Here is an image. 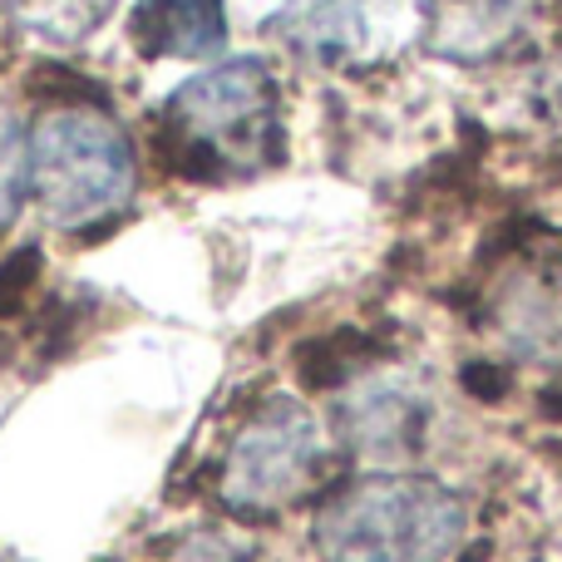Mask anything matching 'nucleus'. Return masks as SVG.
Listing matches in <instances>:
<instances>
[{"label": "nucleus", "mask_w": 562, "mask_h": 562, "mask_svg": "<svg viewBox=\"0 0 562 562\" xmlns=\"http://www.w3.org/2000/svg\"><path fill=\"white\" fill-rule=\"evenodd\" d=\"M158 148L178 173L198 178V183L223 178L227 168L257 173V168L277 164L286 148L277 75L262 59H227L207 75H193L168 99Z\"/></svg>", "instance_id": "1"}, {"label": "nucleus", "mask_w": 562, "mask_h": 562, "mask_svg": "<svg viewBox=\"0 0 562 562\" xmlns=\"http://www.w3.org/2000/svg\"><path fill=\"white\" fill-rule=\"evenodd\" d=\"M469 508L439 479L370 474L321 504L311 543L326 562H449Z\"/></svg>", "instance_id": "2"}, {"label": "nucleus", "mask_w": 562, "mask_h": 562, "mask_svg": "<svg viewBox=\"0 0 562 562\" xmlns=\"http://www.w3.org/2000/svg\"><path fill=\"white\" fill-rule=\"evenodd\" d=\"M134 144L89 104H55L35 119L25 144V188L49 227H89L134 198Z\"/></svg>", "instance_id": "3"}, {"label": "nucleus", "mask_w": 562, "mask_h": 562, "mask_svg": "<svg viewBox=\"0 0 562 562\" xmlns=\"http://www.w3.org/2000/svg\"><path fill=\"white\" fill-rule=\"evenodd\" d=\"M321 469V429L291 395H272L252 409L223 464V504L233 514H267L291 504Z\"/></svg>", "instance_id": "4"}, {"label": "nucleus", "mask_w": 562, "mask_h": 562, "mask_svg": "<svg viewBox=\"0 0 562 562\" xmlns=\"http://www.w3.org/2000/svg\"><path fill=\"white\" fill-rule=\"evenodd\" d=\"M415 25L409 0H281L267 35L316 65L370 69L395 55Z\"/></svg>", "instance_id": "5"}, {"label": "nucleus", "mask_w": 562, "mask_h": 562, "mask_svg": "<svg viewBox=\"0 0 562 562\" xmlns=\"http://www.w3.org/2000/svg\"><path fill=\"white\" fill-rule=\"evenodd\" d=\"M128 40L148 59H198L227 45L223 0H138L128 15Z\"/></svg>", "instance_id": "6"}, {"label": "nucleus", "mask_w": 562, "mask_h": 562, "mask_svg": "<svg viewBox=\"0 0 562 562\" xmlns=\"http://www.w3.org/2000/svg\"><path fill=\"white\" fill-rule=\"evenodd\" d=\"M425 400L405 385H366L340 405V425H346L350 445L375 449V454H400L425 439Z\"/></svg>", "instance_id": "7"}, {"label": "nucleus", "mask_w": 562, "mask_h": 562, "mask_svg": "<svg viewBox=\"0 0 562 562\" xmlns=\"http://www.w3.org/2000/svg\"><path fill=\"white\" fill-rule=\"evenodd\" d=\"M524 20L518 0H449L429 25V49L445 59H484Z\"/></svg>", "instance_id": "8"}, {"label": "nucleus", "mask_w": 562, "mask_h": 562, "mask_svg": "<svg viewBox=\"0 0 562 562\" xmlns=\"http://www.w3.org/2000/svg\"><path fill=\"white\" fill-rule=\"evenodd\" d=\"M375 350L380 346L366 330H330V336L306 340V346L296 350V375L306 390H336V385H346Z\"/></svg>", "instance_id": "9"}, {"label": "nucleus", "mask_w": 562, "mask_h": 562, "mask_svg": "<svg viewBox=\"0 0 562 562\" xmlns=\"http://www.w3.org/2000/svg\"><path fill=\"white\" fill-rule=\"evenodd\" d=\"M114 5L119 0H5L10 15L45 40H85L104 25Z\"/></svg>", "instance_id": "10"}, {"label": "nucleus", "mask_w": 562, "mask_h": 562, "mask_svg": "<svg viewBox=\"0 0 562 562\" xmlns=\"http://www.w3.org/2000/svg\"><path fill=\"white\" fill-rule=\"evenodd\" d=\"M40 272H45V252L35 243L15 247V252L0 262V316H15L40 286Z\"/></svg>", "instance_id": "11"}, {"label": "nucleus", "mask_w": 562, "mask_h": 562, "mask_svg": "<svg viewBox=\"0 0 562 562\" xmlns=\"http://www.w3.org/2000/svg\"><path fill=\"white\" fill-rule=\"evenodd\" d=\"M459 385L474 400H484V405H498V400H508V390H514V375H508L504 366H494V360H469V366L459 370Z\"/></svg>", "instance_id": "12"}, {"label": "nucleus", "mask_w": 562, "mask_h": 562, "mask_svg": "<svg viewBox=\"0 0 562 562\" xmlns=\"http://www.w3.org/2000/svg\"><path fill=\"white\" fill-rule=\"evenodd\" d=\"M20 188H25V154H0V227H10L20 207Z\"/></svg>", "instance_id": "13"}, {"label": "nucleus", "mask_w": 562, "mask_h": 562, "mask_svg": "<svg viewBox=\"0 0 562 562\" xmlns=\"http://www.w3.org/2000/svg\"><path fill=\"white\" fill-rule=\"evenodd\" d=\"M538 409H543L548 419H558V425H562V385H548L543 395H538Z\"/></svg>", "instance_id": "14"}]
</instances>
